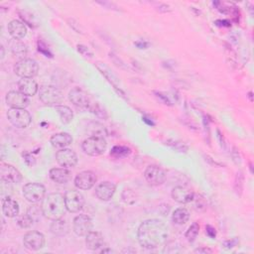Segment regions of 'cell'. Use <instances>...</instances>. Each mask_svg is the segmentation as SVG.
I'll use <instances>...</instances> for the list:
<instances>
[{
  "label": "cell",
  "instance_id": "32",
  "mask_svg": "<svg viewBox=\"0 0 254 254\" xmlns=\"http://www.w3.org/2000/svg\"><path fill=\"white\" fill-rule=\"evenodd\" d=\"M16 222L20 228H23V230H28V228L32 227L35 221L28 214H26V215L19 216L16 219Z\"/></svg>",
  "mask_w": 254,
  "mask_h": 254
},
{
  "label": "cell",
  "instance_id": "16",
  "mask_svg": "<svg viewBox=\"0 0 254 254\" xmlns=\"http://www.w3.org/2000/svg\"><path fill=\"white\" fill-rule=\"evenodd\" d=\"M6 105L10 109H26L30 105L28 96L17 91H10L5 96Z\"/></svg>",
  "mask_w": 254,
  "mask_h": 254
},
{
  "label": "cell",
  "instance_id": "14",
  "mask_svg": "<svg viewBox=\"0 0 254 254\" xmlns=\"http://www.w3.org/2000/svg\"><path fill=\"white\" fill-rule=\"evenodd\" d=\"M56 160L57 163L63 168H73L78 164V155L75 152L69 148L60 149L56 153Z\"/></svg>",
  "mask_w": 254,
  "mask_h": 254
},
{
  "label": "cell",
  "instance_id": "35",
  "mask_svg": "<svg viewBox=\"0 0 254 254\" xmlns=\"http://www.w3.org/2000/svg\"><path fill=\"white\" fill-rule=\"evenodd\" d=\"M192 201H194V209L197 212H204L207 210V201L201 196H198L197 198L195 196Z\"/></svg>",
  "mask_w": 254,
  "mask_h": 254
},
{
  "label": "cell",
  "instance_id": "44",
  "mask_svg": "<svg viewBox=\"0 0 254 254\" xmlns=\"http://www.w3.org/2000/svg\"><path fill=\"white\" fill-rule=\"evenodd\" d=\"M195 253H213V250L209 247H200L195 250Z\"/></svg>",
  "mask_w": 254,
  "mask_h": 254
},
{
  "label": "cell",
  "instance_id": "5",
  "mask_svg": "<svg viewBox=\"0 0 254 254\" xmlns=\"http://www.w3.org/2000/svg\"><path fill=\"white\" fill-rule=\"evenodd\" d=\"M14 72L21 79H24V78L33 79L38 74L39 65L33 59L24 58V59L19 60L15 64Z\"/></svg>",
  "mask_w": 254,
  "mask_h": 254
},
{
  "label": "cell",
  "instance_id": "27",
  "mask_svg": "<svg viewBox=\"0 0 254 254\" xmlns=\"http://www.w3.org/2000/svg\"><path fill=\"white\" fill-rule=\"evenodd\" d=\"M9 48L11 53L16 57H21L22 59L25 58V56L28 53V48L21 40L12 39L9 42Z\"/></svg>",
  "mask_w": 254,
  "mask_h": 254
},
{
  "label": "cell",
  "instance_id": "20",
  "mask_svg": "<svg viewBox=\"0 0 254 254\" xmlns=\"http://www.w3.org/2000/svg\"><path fill=\"white\" fill-rule=\"evenodd\" d=\"M51 180L57 184H67L72 179V173L67 168H52L49 172Z\"/></svg>",
  "mask_w": 254,
  "mask_h": 254
},
{
  "label": "cell",
  "instance_id": "39",
  "mask_svg": "<svg viewBox=\"0 0 254 254\" xmlns=\"http://www.w3.org/2000/svg\"><path fill=\"white\" fill-rule=\"evenodd\" d=\"M68 23H69L70 26H71L75 32L79 33V34H80V33H81V34H84V32H82L80 29L77 28V26H78V27H81V25H80L77 21L73 20V19H68Z\"/></svg>",
  "mask_w": 254,
  "mask_h": 254
},
{
  "label": "cell",
  "instance_id": "47",
  "mask_svg": "<svg viewBox=\"0 0 254 254\" xmlns=\"http://www.w3.org/2000/svg\"><path fill=\"white\" fill-rule=\"evenodd\" d=\"M143 121H145L146 123H148V124L151 125V126H154V125H155V123H154L153 121H152V120H147V118H145V117L143 118Z\"/></svg>",
  "mask_w": 254,
  "mask_h": 254
},
{
  "label": "cell",
  "instance_id": "34",
  "mask_svg": "<svg viewBox=\"0 0 254 254\" xmlns=\"http://www.w3.org/2000/svg\"><path fill=\"white\" fill-rule=\"evenodd\" d=\"M27 214L32 218V219L36 222L40 219V218L43 216V211H42V207L37 204H32L28 210H27Z\"/></svg>",
  "mask_w": 254,
  "mask_h": 254
},
{
  "label": "cell",
  "instance_id": "33",
  "mask_svg": "<svg viewBox=\"0 0 254 254\" xmlns=\"http://www.w3.org/2000/svg\"><path fill=\"white\" fill-rule=\"evenodd\" d=\"M200 232V225L198 222H194L191 224V226L188 228V231L185 234V237L189 242L195 241Z\"/></svg>",
  "mask_w": 254,
  "mask_h": 254
},
{
  "label": "cell",
  "instance_id": "45",
  "mask_svg": "<svg viewBox=\"0 0 254 254\" xmlns=\"http://www.w3.org/2000/svg\"><path fill=\"white\" fill-rule=\"evenodd\" d=\"M172 9L169 5L167 4H161L159 7H158V11L161 12V13H167V12H170Z\"/></svg>",
  "mask_w": 254,
  "mask_h": 254
},
{
  "label": "cell",
  "instance_id": "46",
  "mask_svg": "<svg viewBox=\"0 0 254 254\" xmlns=\"http://www.w3.org/2000/svg\"><path fill=\"white\" fill-rule=\"evenodd\" d=\"M0 50H1V60H3L5 57V50L2 45H1V47H0Z\"/></svg>",
  "mask_w": 254,
  "mask_h": 254
},
{
  "label": "cell",
  "instance_id": "42",
  "mask_svg": "<svg viewBox=\"0 0 254 254\" xmlns=\"http://www.w3.org/2000/svg\"><path fill=\"white\" fill-rule=\"evenodd\" d=\"M237 243H238V240H237L236 238H234V239H232V240L225 241L223 244H224L225 248H232V247H235Z\"/></svg>",
  "mask_w": 254,
  "mask_h": 254
},
{
  "label": "cell",
  "instance_id": "25",
  "mask_svg": "<svg viewBox=\"0 0 254 254\" xmlns=\"http://www.w3.org/2000/svg\"><path fill=\"white\" fill-rule=\"evenodd\" d=\"M95 67L97 68V70L105 75V78L114 87L115 90L120 89V81L117 78V75L111 71V69L109 67H108L106 64L101 63V62H97L95 64Z\"/></svg>",
  "mask_w": 254,
  "mask_h": 254
},
{
  "label": "cell",
  "instance_id": "15",
  "mask_svg": "<svg viewBox=\"0 0 254 254\" xmlns=\"http://www.w3.org/2000/svg\"><path fill=\"white\" fill-rule=\"evenodd\" d=\"M0 178L2 181L11 184H19L23 179L22 174L14 166L4 162L0 164Z\"/></svg>",
  "mask_w": 254,
  "mask_h": 254
},
{
  "label": "cell",
  "instance_id": "7",
  "mask_svg": "<svg viewBox=\"0 0 254 254\" xmlns=\"http://www.w3.org/2000/svg\"><path fill=\"white\" fill-rule=\"evenodd\" d=\"M66 208L69 213L77 214L80 213L85 206V197L77 190H71L65 194Z\"/></svg>",
  "mask_w": 254,
  "mask_h": 254
},
{
  "label": "cell",
  "instance_id": "12",
  "mask_svg": "<svg viewBox=\"0 0 254 254\" xmlns=\"http://www.w3.org/2000/svg\"><path fill=\"white\" fill-rule=\"evenodd\" d=\"M92 230V220L88 215H80L73 218V231L78 236H86Z\"/></svg>",
  "mask_w": 254,
  "mask_h": 254
},
{
  "label": "cell",
  "instance_id": "10",
  "mask_svg": "<svg viewBox=\"0 0 254 254\" xmlns=\"http://www.w3.org/2000/svg\"><path fill=\"white\" fill-rule=\"evenodd\" d=\"M144 178L148 184L152 186H160L165 183L167 174L164 169L156 165H150L144 171Z\"/></svg>",
  "mask_w": 254,
  "mask_h": 254
},
{
  "label": "cell",
  "instance_id": "3",
  "mask_svg": "<svg viewBox=\"0 0 254 254\" xmlns=\"http://www.w3.org/2000/svg\"><path fill=\"white\" fill-rule=\"evenodd\" d=\"M107 148L108 142L103 135H92L85 139L82 143V149L84 153L91 157H97L103 155Z\"/></svg>",
  "mask_w": 254,
  "mask_h": 254
},
{
  "label": "cell",
  "instance_id": "43",
  "mask_svg": "<svg viewBox=\"0 0 254 254\" xmlns=\"http://www.w3.org/2000/svg\"><path fill=\"white\" fill-rule=\"evenodd\" d=\"M149 43L148 42H145V41H138V42H135V46L138 48V49H147L149 47Z\"/></svg>",
  "mask_w": 254,
  "mask_h": 254
},
{
  "label": "cell",
  "instance_id": "21",
  "mask_svg": "<svg viewBox=\"0 0 254 254\" xmlns=\"http://www.w3.org/2000/svg\"><path fill=\"white\" fill-rule=\"evenodd\" d=\"M105 237L99 232H91L86 236V245L90 250L97 251L105 246Z\"/></svg>",
  "mask_w": 254,
  "mask_h": 254
},
{
  "label": "cell",
  "instance_id": "2",
  "mask_svg": "<svg viewBox=\"0 0 254 254\" xmlns=\"http://www.w3.org/2000/svg\"><path fill=\"white\" fill-rule=\"evenodd\" d=\"M43 217L50 220L63 218L67 212L65 196L60 193H51L42 200Z\"/></svg>",
  "mask_w": 254,
  "mask_h": 254
},
{
  "label": "cell",
  "instance_id": "26",
  "mask_svg": "<svg viewBox=\"0 0 254 254\" xmlns=\"http://www.w3.org/2000/svg\"><path fill=\"white\" fill-rule=\"evenodd\" d=\"M51 145L56 149H64L73 143V137L67 132H60L54 134L50 139Z\"/></svg>",
  "mask_w": 254,
  "mask_h": 254
},
{
  "label": "cell",
  "instance_id": "38",
  "mask_svg": "<svg viewBox=\"0 0 254 254\" xmlns=\"http://www.w3.org/2000/svg\"><path fill=\"white\" fill-rule=\"evenodd\" d=\"M78 51L85 57L91 58L93 56V53L85 45H78Z\"/></svg>",
  "mask_w": 254,
  "mask_h": 254
},
{
  "label": "cell",
  "instance_id": "48",
  "mask_svg": "<svg viewBox=\"0 0 254 254\" xmlns=\"http://www.w3.org/2000/svg\"><path fill=\"white\" fill-rule=\"evenodd\" d=\"M106 252H113L111 249H104L101 250V253H106Z\"/></svg>",
  "mask_w": 254,
  "mask_h": 254
},
{
  "label": "cell",
  "instance_id": "19",
  "mask_svg": "<svg viewBox=\"0 0 254 254\" xmlns=\"http://www.w3.org/2000/svg\"><path fill=\"white\" fill-rule=\"evenodd\" d=\"M8 33L9 35L16 40H21L23 39L25 36L27 35V27L22 21L20 20H11L8 23Z\"/></svg>",
  "mask_w": 254,
  "mask_h": 254
},
{
  "label": "cell",
  "instance_id": "40",
  "mask_svg": "<svg viewBox=\"0 0 254 254\" xmlns=\"http://www.w3.org/2000/svg\"><path fill=\"white\" fill-rule=\"evenodd\" d=\"M206 234H207V236H208L209 237H211V238H216V236H217L216 228H215L214 226L208 224V225L206 226Z\"/></svg>",
  "mask_w": 254,
  "mask_h": 254
},
{
  "label": "cell",
  "instance_id": "17",
  "mask_svg": "<svg viewBox=\"0 0 254 254\" xmlns=\"http://www.w3.org/2000/svg\"><path fill=\"white\" fill-rule=\"evenodd\" d=\"M171 196L175 201L179 202V204L182 205H186L189 204V202H192L195 197V193L192 190L188 189L187 187L178 186L172 190Z\"/></svg>",
  "mask_w": 254,
  "mask_h": 254
},
{
  "label": "cell",
  "instance_id": "6",
  "mask_svg": "<svg viewBox=\"0 0 254 254\" xmlns=\"http://www.w3.org/2000/svg\"><path fill=\"white\" fill-rule=\"evenodd\" d=\"M7 119L16 128L20 129L27 128L32 122V116L26 109H9Z\"/></svg>",
  "mask_w": 254,
  "mask_h": 254
},
{
  "label": "cell",
  "instance_id": "29",
  "mask_svg": "<svg viewBox=\"0 0 254 254\" xmlns=\"http://www.w3.org/2000/svg\"><path fill=\"white\" fill-rule=\"evenodd\" d=\"M55 109L58 111V113L60 115L61 122L63 124H70L73 121V112L69 107L63 106V105H58V106L55 107Z\"/></svg>",
  "mask_w": 254,
  "mask_h": 254
},
{
  "label": "cell",
  "instance_id": "31",
  "mask_svg": "<svg viewBox=\"0 0 254 254\" xmlns=\"http://www.w3.org/2000/svg\"><path fill=\"white\" fill-rule=\"evenodd\" d=\"M130 153H131V149L129 147L117 145L111 149L110 156H112L115 159H121V158L129 156Z\"/></svg>",
  "mask_w": 254,
  "mask_h": 254
},
{
  "label": "cell",
  "instance_id": "4",
  "mask_svg": "<svg viewBox=\"0 0 254 254\" xmlns=\"http://www.w3.org/2000/svg\"><path fill=\"white\" fill-rule=\"evenodd\" d=\"M39 98L46 106H58L64 99L63 91L55 86H42L39 90Z\"/></svg>",
  "mask_w": 254,
  "mask_h": 254
},
{
  "label": "cell",
  "instance_id": "30",
  "mask_svg": "<svg viewBox=\"0 0 254 254\" xmlns=\"http://www.w3.org/2000/svg\"><path fill=\"white\" fill-rule=\"evenodd\" d=\"M18 14H19V16H20L22 22H23L25 25L27 24L28 26L31 27V28H36V27H38V25H39L38 20H37L36 17H35L32 13H30L29 11H27V10H18Z\"/></svg>",
  "mask_w": 254,
  "mask_h": 254
},
{
  "label": "cell",
  "instance_id": "1",
  "mask_svg": "<svg viewBox=\"0 0 254 254\" xmlns=\"http://www.w3.org/2000/svg\"><path fill=\"white\" fill-rule=\"evenodd\" d=\"M169 237L168 226L160 219L144 220L138 227L137 238L139 244L146 249H156L164 245Z\"/></svg>",
  "mask_w": 254,
  "mask_h": 254
},
{
  "label": "cell",
  "instance_id": "24",
  "mask_svg": "<svg viewBox=\"0 0 254 254\" xmlns=\"http://www.w3.org/2000/svg\"><path fill=\"white\" fill-rule=\"evenodd\" d=\"M70 230L69 222L63 218L52 220L50 225V232L55 236H65L70 233Z\"/></svg>",
  "mask_w": 254,
  "mask_h": 254
},
{
  "label": "cell",
  "instance_id": "37",
  "mask_svg": "<svg viewBox=\"0 0 254 254\" xmlns=\"http://www.w3.org/2000/svg\"><path fill=\"white\" fill-rule=\"evenodd\" d=\"M38 51L40 53H42L45 57H49V58H53V54L50 52L49 48L46 46V44L41 41L40 39L38 40Z\"/></svg>",
  "mask_w": 254,
  "mask_h": 254
},
{
  "label": "cell",
  "instance_id": "9",
  "mask_svg": "<svg viewBox=\"0 0 254 254\" xmlns=\"http://www.w3.org/2000/svg\"><path fill=\"white\" fill-rule=\"evenodd\" d=\"M69 99L74 107L87 110H91V108L93 104L89 97L88 93L80 88H73L70 91Z\"/></svg>",
  "mask_w": 254,
  "mask_h": 254
},
{
  "label": "cell",
  "instance_id": "41",
  "mask_svg": "<svg viewBox=\"0 0 254 254\" xmlns=\"http://www.w3.org/2000/svg\"><path fill=\"white\" fill-rule=\"evenodd\" d=\"M155 94H157L156 96L162 101V103L164 104V105H168V106H172V104H171V101L169 100V98L167 97V95H164V94H162L161 92H156L155 91Z\"/></svg>",
  "mask_w": 254,
  "mask_h": 254
},
{
  "label": "cell",
  "instance_id": "22",
  "mask_svg": "<svg viewBox=\"0 0 254 254\" xmlns=\"http://www.w3.org/2000/svg\"><path fill=\"white\" fill-rule=\"evenodd\" d=\"M18 89L19 91L22 92L26 96H34L39 91L38 84L33 80L29 78H24L19 80L18 82Z\"/></svg>",
  "mask_w": 254,
  "mask_h": 254
},
{
  "label": "cell",
  "instance_id": "8",
  "mask_svg": "<svg viewBox=\"0 0 254 254\" xmlns=\"http://www.w3.org/2000/svg\"><path fill=\"white\" fill-rule=\"evenodd\" d=\"M23 196L29 202L37 204L46 197V188L40 183H28L23 187Z\"/></svg>",
  "mask_w": 254,
  "mask_h": 254
},
{
  "label": "cell",
  "instance_id": "28",
  "mask_svg": "<svg viewBox=\"0 0 254 254\" xmlns=\"http://www.w3.org/2000/svg\"><path fill=\"white\" fill-rule=\"evenodd\" d=\"M191 215L189 211L185 208H179L174 211L172 215V220L178 225H183L189 221Z\"/></svg>",
  "mask_w": 254,
  "mask_h": 254
},
{
  "label": "cell",
  "instance_id": "13",
  "mask_svg": "<svg viewBox=\"0 0 254 254\" xmlns=\"http://www.w3.org/2000/svg\"><path fill=\"white\" fill-rule=\"evenodd\" d=\"M45 236L42 233L32 231L27 233L23 237V244L31 251H38L45 246Z\"/></svg>",
  "mask_w": 254,
  "mask_h": 254
},
{
  "label": "cell",
  "instance_id": "23",
  "mask_svg": "<svg viewBox=\"0 0 254 254\" xmlns=\"http://www.w3.org/2000/svg\"><path fill=\"white\" fill-rule=\"evenodd\" d=\"M2 213L8 218H13L19 215L18 202L10 197L2 199Z\"/></svg>",
  "mask_w": 254,
  "mask_h": 254
},
{
  "label": "cell",
  "instance_id": "11",
  "mask_svg": "<svg viewBox=\"0 0 254 254\" xmlns=\"http://www.w3.org/2000/svg\"><path fill=\"white\" fill-rule=\"evenodd\" d=\"M97 177L94 172L92 171H83L80 172L74 178V186L77 189L82 191H88L91 190L96 183Z\"/></svg>",
  "mask_w": 254,
  "mask_h": 254
},
{
  "label": "cell",
  "instance_id": "36",
  "mask_svg": "<svg viewBox=\"0 0 254 254\" xmlns=\"http://www.w3.org/2000/svg\"><path fill=\"white\" fill-rule=\"evenodd\" d=\"M170 147H172L174 150L178 151V152H184V153H187L189 147L184 143V142H180V141H176V140H169L167 141V143Z\"/></svg>",
  "mask_w": 254,
  "mask_h": 254
},
{
  "label": "cell",
  "instance_id": "18",
  "mask_svg": "<svg viewBox=\"0 0 254 254\" xmlns=\"http://www.w3.org/2000/svg\"><path fill=\"white\" fill-rule=\"evenodd\" d=\"M115 191H116V185L114 183L106 181L100 183L95 188V196L99 200L109 201L113 198Z\"/></svg>",
  "mask_w": 254,
  "mask_h": 254
}]
</instances>
